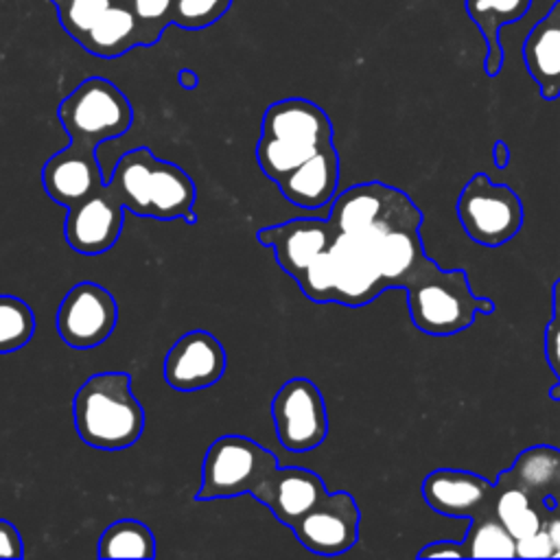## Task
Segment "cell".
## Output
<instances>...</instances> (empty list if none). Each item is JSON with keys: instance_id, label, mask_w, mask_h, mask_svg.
I'll return each instance as SVG.
<instances>
[{"instance_id": "obj_33", "label": "cell", "mask_w": 560, "mask_h": 560, "mask_svg": "<svg viewBox=\"0 0 560 560\" xmlns=\"http://www.w3.org/2000/svg\"><path fill=\"white\" fill-rule=\"evenodd\" d=\"M510 155H512L510 147L503 140H497L494 147H492V162H494V166L497 168H505L510 164Z\"/></svg>"}, {"instance_id": "obj_13", "label": "cell", "mask_w": 560, "mask_h": 560, "mask_svg": "<svg viewBox=\"0 0 560 560\" xmlns=\"http://www.w3.org/2000/svg\"><path fill=\"white\" fill-rule=\"evenodd\" d=\"M497 490V481L462 468H435L422 481V499L433 512L468 521L492 510Z\"/></svg>"}, {"instance_id": "obj_36", "label": "cell", "mask_w": 560, "mask_h": 560, "mask_svg": "<svg viewBox=\"0 0 560 560\" xmlns=\"http://www.w3.org/2000/svg\"><path fill=\"white\" fill-rule=\"evenodd\" d=\"M551 304H553V319L560 322V278L551 287Z\"/></svg>"}, {"instance_id": "obj_3", "label": "cell", "mask_w": 560, "mask_h": 560, "mask_svg": "<svg viewBox=\"0 0 560 560\" xmlns=\"http://www.w3.org/2000/svg\"><path fill=\"white\" fill-rule=\"evenodd\" d=\"M328 114L308 98H282L271 103L260 122L256 160L267 179L280 182L295 166L332 142Z\"/></svg>"}, {"instance_id": "obj_6", "label": "cell", "mask_w": 560, "mask_h": 560, "mask_svg": "<svg viewBox=\"0 0 560 560\" xmlns=\"http://www.w3.org/2000/svg\"><path fill=\"white\" fill-rule=\"evenodd\" d=\"M276 468L278 457L262 444L245 435H221L206 451L195 501L254 494Z\"/></svg>"}, {"instance_id": "obj_34", "label": "cell", "mask_w": 560, "mask_h": 560, "mask_svg": "<svg viewBox=\"0 0 560 560\" xmlns=\"http://www.w3.org/2000/svg\"><path fill=\"white\" fill-rule=\"evenodd\" d=\"M177 83L184 88V90H195L197 83H199V77L190 70V68H184L177 72Z\"/></svg>"}, {"instance_id": "obj_32", "label": "cell", "mask_w": 560, "mask_h": 560, "mask_svg": "<svg viewBox=\"0 0 560 560\" xmlns=\"http://www.w3.org/2000/svg\"><path fill=\"white\" fill-rule=\"evenodd\" d=\"M418 558H466V549L462 540H433L418 551Z\"/></svg>"}, {"instance_id": "obj_1", "label": "cell", "mask_w": 560, "mask_h": 560, "mask_svg": "<svg viewBox=\"0 0 560 560\" xmlns=\"http://www.w3.org/2000/svg\"><path fill=\"white\" fill-rule=\"evenodd\" d=\"M105 184L122 201L125 210L138 217L197 223L192 212L197 199L195 182L182 166L158 160L149 147L127 151Z\"/></svg>"}, {"instance_id": "obj_23", "label": "cell", "mask_w": 560, "mask_h": 560, "mask_svg": "<svg viewBox=\"0 0 560 560\" xmlns=\"http://www.w3.org/2000/svg\"><path fill=\"white\" fill-rule=\"evenodd\" d=\"M153 532L136 518H120L107 525L98 540L101 558H155Z\"/></svg>"}, {"instance_id": "obj_8", "label": "cell", "mask_w": 560, "mask_h": 560, "mask_svg": "<svg viewBox=\"0 0 560 560\" xmlns=\"http://www.w3.org/2000/svg\"><path fill=\"white\" fill-rule=\"evenodd\" d=\"M278 442L291 453L317 448L328 435V411L319 387L304 376L289 378L271 400Z\"/></svg>"}, {"instance_id": "obj_28", "label": "cell", "mask_w": 560, "mask_h": 560, "mask_svg": "<svg viewBox=\"0 0 560 560\" xmlns=\"http://www.w3.org/2000/svg\"><path fill=\"white\" fill-rule=\"evenodd\" d=\"M232 0H175L173 24L186 31H201L223 18Z\"/></svg>"}, {"instance_id": "obj_27", "label": "cell", "mask_w": 560, "mask_h": 560, "mask_svg": "<svg viewBox=\"0 0 560 560\" xmlns=\"http://www.w3.org/2000/svg\"><path fill=\"white\" fill-rule=\"evenodd\" d=\"M138 26L142 46H153L162 37L164 28L173 24V2L175 0H127Z\"/></svg>"}, {"instance_id": "obj_10", "label": "cell", "mask_w": 560, "mask_h": 560, "mask_svg": "<svg viewBox=\"0 0 560 560\" xmlns=\"http://www.w3.org/2000/svg\"><path fill=\"white\" fill-rule=\"evenodd\" d=\"M361 512L350 492H328L293 527L298 542L319 556H339L357 545Z\"/></svg>"}, {"instance_id": "obj_29", "label": "cell", "mask_w": 560, "mask_h": 560, "mask_svg": "<svg viewBox=\"0 0 560 560\" xmlns=\"http://www.w3.org/2000/svg\"><path fill=\"white\" fill-rule=\"evenodd\" d=\"M553 551H556V545H553L549 532L545 529V525L538 532L516 540L518 558H553Z\"/></svg>"}, {"instance_id": "obj_11", "label": "cell", "mask_w": 560, "mask_h": 560, "mask_svg": "<svg viewBox=\"0 0 560 560\" xmlns=\"http://www.w3.org/2000/svg\"><path fill=\"white\" fill-rule=\"evenodd\" d=\"M125 225V206L103 184L92 197L68 208L63 234L68 245L85 256H96L116 245Z\"/></svg>"}, {"instance_id": "obj_14", "label": "cell", "mask_w": 560, "mask_h": 560, "mask_svg": "<svg viewBox=\"0 0 560 560\" xmlns=\"http://www.w3.org/2000/svg\"><path fill=\"white\" fill-rule=\"evenodd\" d=\"M262 247H269L276 262L293 280L328 249L332 238V225L328 219L298 217L278 225H267L256 232Z\"/></svg>"}, {"instance_id": "obj_26", "label": "cell", "mask_w": 560, "mask_h": 560, "mask_svg": "<svg viewBox=\"0 0 560 560\" xmlns=\"http://www.w3.org/2000/svg\"><path fill=\"white\" fill-rule=\"evenodd\" d=\"M114 2L116 0H52L61 28L74 42H81V37Z\"/></svg>"}, {"instance_id": "obj_2", "label": "cell", "mask_w": 560, "mask_h": 560, "mask_svg": "<svg viewBox=\"0 0 560 560\" xmlns=\"http://www.w3.org/2000/svg\"><path fill=\"white\" fill-rule=\"evenodd\" d=\"M72 420L92 448L120 451L136 444L144 431V409L131 392V376L98 372L85 378L72 398Z\"/></svg>"}, {"instance_id": "obj_20", "label": "cell", "mask_w": 560, "mask_h": 560, "mask_svg": "<svg viewBox=\"0 0 560 560\" xmlns=\"http://www.w3.org/2000/svg\"><path fill=\"white\" fill-rule=\"evenodd\" d=\"M499 481L523 488L529 497H558L560 490V448L536 444L518 453L512 468L501 472Z\"/></svg>"}, {"instance_id": "obj_7", "label": "cell", "mask_w": 560, "mask_h": 560, "mask_svg": "<svg viewBox=\"0 0 560 560\" xmlns=\"http://www.w3.org/2000/svg\"><path fill=\"white\" fill-rule=\"evenodd\" d=\"M523 201L508 184H494L486 173H475L457 197V219L470 241L501 247L523 225Z\"/></svg>"}, {"instance_id": "obj_5", "label": "cell", "mask_w": 560, "mask_h": 560, "mask_svg": "<svg viewBox=\"0 0 560 560\" xmlns=\"http://www.w3.org/2000/svg\"><path fill=\"white\" fill-rule=\"evenodd\" d=\"M57 118L70 142L96 149L131 127L133 107L118 85L90 77L57 105Z\"/></svg>"}, {"instance_id": "obj_25", "label": "cell", "mask_w": 560, "mask_h": 560, "mask_svg": "<svg viewBox=\"0 0 560 560\" xmlns=\"http://www.w3.org/2000/svg\"><path fill=\"white\" fill-rule=\"evenodd\" d=\"M35 335L33 308L15 298L0 295V354H9L26 346Z\"/></svg>"}, {"instance_id": "obj_22", "label": "cell", "mask_w": 560, "mask_h": 560, "mask_svg": "<svg viewBox=\"0 0 560 560\" xmlns=\"http://www.w3.org/2000/svg\"><path fill=\"white\" fill-rule=\"evenodd\" d=\"M466 558H514L516 538L492 510L470 518L464 536Z\"/></svg>"}, {"instance_id": "obj_15", "label": "cell", "mask_w": 560, "mask_h": 560, "mask_svg": "<svg viewBox=\"0 0 560 560\" xmlns=\"http://www.w3.org/2000/svg\"><path fill=\"white\" fill-rule=\"evenodd\" d=\"M326 494H328V488L317 472L300 466H287V468L278 466L254 490L252 497L260 501L276 516L278 523L291 529Z\"/></svg>"}, {"instance_id": "obj_18", "label": "cell", "mask_w": 560, "mask_h": 560, "mask_svg": "<svg viewBox=\"0 0 560 560\" xmlns=\"http://www.w3.org/2000/svg\"><path fill=\"white\" fill-rule=\"evenodd\" d=\"M523 61L538 94L545 101H556L560 96V0L529 28L523 42Z\"/></svg>"}, {"instance_id": "obj_16", "label": "cell", "mask_w": 560, "mask_h": 560, "mask_svg": "<svg viewBox=\"0 0 560 560\" xmlns=\"http://www.w3.org/2000/svg\"><path fill=\"white\" fill-rule=\"evenodd\" d=\"M94 151L70 142L48 158L42 168V184L55 203L70 208L92 197L105 184Z\"/></svg>"}, {"instance_id": "obj_19", "label": "cell", "mask_w": 560, "mask_h": 560, "mask_svg": "<svg viewBox=\"0 0 560 560\" xmlns=\"http://www.w3.org/2000/svg\"><path fill=\"white\" fill-rule=\"evenodd\" d=\"M90 55L101 59L122 57L142 46L138 20L127 0H116L79 42Z\"/></svg>"}, {"instance_id": "obj_37", "label": "cell", "mask_w": 560, "mask_h": 560, "mask_svg": "<svg viewBox=\"0 0 560 560\" xmlns=\"http://www.w3.org/2000/svg\"><path fill=\"white\" fill-rule=\"evenodd\" d=\"M549 398H551V400H560V383H556V385L549 389Z\"/></svg>"}, {"instance_id": "obj_31", "label": "cell", "mask_w": 560, "mask_h": 560, "mask_svg": "<svg viewBox=\"0 0 560 560\" xmlns=\"http://www.w3.org/2000/svg\"><path fill=\"white\" fill-rule=\"evenodd\" d=\"M545 359L560 383V322L553 317L545 328Z\"/></svg>"}, {"instance_id": "obj_4", "label": "cell", "mask_w": 560, "mask_h": 560, "mask_svg": "<svg viewBox=\"0 0 560 560\" xmlns=\"http://www.w3.org/2000/svg\"><path fill=\"white\" fill-rule=\"evenodd\" d=\"M413 326L431 337H448L472 326L479 313H494V302L470 291L464 269H442L431 258L405 284Z\"/></svg>"}, {"instance_id": "obj_35", "label": "cell", "mask_w": 560, "mask_h": 560, "mask_svg": "<svg viewBox=\"0 0 560 560\" xmlns=\"http://www.w3.org/2000/svg\"><path fill=\"white\" fill-rule=\"evenodd\" d=\"M545 529L549 532L553 545H556V551H553V558H560V518H551L545 523Z\"/></svg>"}, {"instance_id": "obj_12", "label": "cell", "mask_w": 560, "mask_h": 560, "mask_svg": "<svg viewBox=\"0 0 560 560\" xmlns=\"http://www.w3.org/2000/svg\"><path fill=\"white\" fill-rule=\"evenodd\" d=\"M225 348L208 330L184 332L164 357V381L177 392L212 387L225 374Z\"/></svg>"}, {"instance_id": "obj_9", "label": "cell", "mask_w": 560, "mask_h": 560, "mask_svg": "<svg viewBox=\"0 0 560 560\" xmlns=\"http://www.w3.org/2000/svg\"><path fill=\"white\" fill-rule=\"evenodd\" d=\"M118 324V304L114 295L96 282L74 284L61 300L55 317L61 341L85 350L101 346Z\"/></svg>"}, {"instance_id": "obj_21", "label": "cell", "mask_w": 560, "mask_h": 560, "mask_svg": "<svg viewBox=\"0 0 560 560\" xmlns=\"http://www.w3.org/2000/svg\"><path fill=\"white\" fill-rule=\"evenodd\" d=\"M532 0H466V13L477 24L486 42V59L483 70L488 77H497L503 66V48H501V26L521 20Z\"/></svg>"}, {"instance_id": "obj_30", "label": "cell", "mask_w": 560, "mask_h": 560, "mask_svg": "<svg viewBox=\"0 0 560 560\" xmlns=\"http://www.w3.org/2000/svg\"><path fill=\"white\" fill-rule=\"evenodd\" d=\"M24 556V542L18 532V527L11 521L0 518V558H22Z\"/></svg>"}, {"instance_id": "obj_24", "label": "cell", "mask_w": 560, "mask_h": 560, "mask_svg": "<svg viewBox=\"0 0 560 560\" xmlns=\"http://www.w3.org/2000/svg\"><path fill=\"white\" fill-rule=\"evenodd\" d=\"M497 497L492 503V512L497 514V518L512 532V536L516 540L538 532L542 527V518L540 512L536 510L532 497L514 486V483H503L497 479Z\"/></svg>"}, {"instance_id": "obj_17", "label": "cell", "mask_w": 560, "mask_h": 560, "mask_svg": "<svg viewBox=\"0 0 560 560\" xmlns=\"http://www.w3.org/2000/svg\"><path fill=\"white\" fill-rule=\"evenodd\" d=\"M337 186L339 153L335 149V142L322 147L315 155H311L306 162L295 166L278 182L282 197L289 203L306 210L328 208L337 195Z\"/></svg>"}]
</instances>
